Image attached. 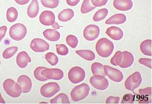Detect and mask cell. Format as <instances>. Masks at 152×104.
<instances>
[{"instance_id":"4dcf8cb0","label":"cell","mask_w":152,"mask_h":104,"mask_svg":"<svg viewBox=\"0 0 152 104\" xmlns=\"http://www.w3.org/2000/svg\"><path fill=\"white\" fill-rule=\"evenodd\" d=\"M18 51V48L16 46L8 48L5 49L2 53V57L4 59H9L13 57Z\"/></svg>"},{"instance_id":"7dc6e473","label":"cell","mask_w":152,"mask_h":104,"mask_svg":"<svg viewBox=\"0 0 152 104\" xmlns=\"http://www.w3.org/2000/svg\"><path fill=\"white\" fill-rule=\"evenodd\" d=\"M40 103H46V104H48V103H47V102H40Z\"/></svg>"},{"instance_id":"d590c367","label":"cell","mask_w":152,"mask_h":104,"mask_svg":"<svg viewBox=\"0 0 152 104\" xmlns=\"http://www.w3.org/2000/svg\"><path fill=\"white\" fill-rule=\"evenodd\" d=\"M67 44L73 49H75L78 44V40L74 35H69L66 38Z\"/></svg>"},{"instance_id":"1f68e13d","label":"cell","mask_w":152,"mask_h":104,"mask_svg":"<svg viewBox=\"0 0 152 104\" xmlns=\"http://www.w3.org/2000/svg\"><path fill=\"white\" fill-rule=\"evenodd\" d=\"M45 58L48 63L50 64L51 66H56L58 63V58L53 52L47 53L45 56Z\"/></svg>"},{"instance_id":"7a4b0ae2","label":"cell","mask_w":152,"mask_h":104,"mask_svg":"<svg viewBox=\"0 0 152 104\" xmlns=\"http://www.w3.org/2000/svg\"><path fill=\"white\" fill-rule=\"evenodd\" d=\"M90 88L86 83L77 86L71 92V97L74 102H79L86 98L89 95Z\"/></svg>"},{"instance_id":"8d00e7d4","label":"cell","mask_w":152,"mask_h":104,"mask_svg":"<svg viewBox=\"0 0 152 104\" xmlns=\"http://www.w3.org/2000/svg\"><path fill=\"white\" fill-rule=\"evenodd\" d=\"M56 52L61 56H66L69 53V50L66 45L63 44H56Z\"/></svg>"},{"instance_id":"74e56055","label":"cell","mask_w":152,"mask_h":104,"mask_svg":"<svg viewBox=\"0 0 152 104\" xmlns=\"http://www.w3.org/2000/svg\"><path fill=\"white\" fill-rule=\"evenodd\" d=\"M135 100L134 95L131 94H127L124 95L123 99L122 100L121 104H134Z\"/></svg>"},{"instance_id":"83f0119b","label":"cell","mask_w":152,"mask_h":104,"mask_svg":"<svg viewBox=\"0 0 152 104\" xmlns=\"http://www.w3.org/2000/svg\"><path fill=\"white\" fill-rule=\"evenodd\" d=\"M51 104H70L68 96L66 94L60 93L50 100Z\"/></svg>"},{"instance_id":"7402d4cb","label":"cell","mask_w":152,"mask_h":104,"mask_svg":"<svg viewBox=\"0 0 152 104\" xmlns=\"http://www.w3.org/2000/svg\"><path fill=\"white\" fill-rule=\"evenodd\" d=\"M39 10L38 0H32L27 9V14L31 18H35L38 15Z\"/></svg>"},{"instance_id":"2e32d148","label":"cell","mask_w":152,"mask_h":104,"mask_svg":"<svg viewBox=\"0 0 152 104\" xmlns=\"http://www.w3.org/2000/svg\"><path fill=\"white\" fill-rule=\"evenodd\" d=\"M113 6L118 11L126 12L132 8L133 2L132 0H114Z\"/></svg>"},{"instance_id":"6da1fadb","label":"cell","mask_w":152,"mask_h":104,"mask_svg":"<svg viewBox=\"0 0 152 104\" xmlns=\"http://www.w3.org/2000/svg\"><path fill=\"white\" fill-rule=\"evenodd\" d=\"M98 54L102 58L110 57L113 52L114 45L113 43L106 38L100 39L97 42L95 47Z\"/></svg>"},{"instance_id":"5bb4252c","label":"cell","mask_w":152,"mask_h":104,"mask_svg":"<svg viewBox=\"0 0 152 104\" xmlns=\"http://www.w3.org/2000/svg\"><path fill=\"white\" fill-rule=\"evenodd\" d=\"M55 15L53 12L45 11L42 12L39 16L40 23L44 26H53L55 23Z\"/></svg>"},{"instance_id":"5b68a950","label":"cell","mask_w":152,"mask_h":104,"mask_svg":"<svg viewBox=\"0 0 152 104\" xmlns=\"http://www.w3.org/2000/svg\"><path fill=\"white\" fill-rule=\"evenodd\" d=\"M86 75L85 71L79 66H75L72 68L68 74L69 81L74 84L82 82L86 78Z\"/></svg>"},{"instance_id":"60d3db41","label":"cell","mask_w":152,"mask_h":104,"mask_svg":"<svg viewBox=\"0 0 152 104\" xmlns=\"http://www.w3.org/2000/svg\"><path fill=\"white\" fill-rule=\"evenodd\" d=\"M120 98L118 97L110 96L107 98L106 101V104H118Z\"/></svg>"},{"instance_id":"ffe728a7","label":"cell","mask_w":152,"mask_h":104,"mask_svg":"<svg viewBox=\"0 0 152 104\" xmlns=\"http://www.w3.org/2000/svg\"><path fill=\"white\" fill-rule=\"evenodd\" d=\"M126 20L125 15L122 13L115 14L107 20L105 24L107 25H121L125 23Z\"/></svg>"},{"instance_id":"ee69618b","label":"cell","mask_w":152,"mask_h":104,"mask_svg":"<svg viewBox=\"0 0 152 104\" xmlns=\"http://www.w3.org/2000/svg\"><path fill=\"white\" fill-rule=\"evenodd\" d=\"M29 1L30 0H15V1L17 4L19 5H21L27 4H28Z\"/></svg>"},{"instance_id":"681fc988","label":"cell","mask_w":152,"mask_h":104,"mask_svg":"<svg viewBox=\"0 0 152 104\" xmlns=\"http://www.w3.org/2000/svg\"><path fill=\"white\" fill-rule=\"evenodd\" d=\"M0 43H1V42H0Z\"/></svg>"},{"instance_id":"e575fe53","label":"cell","mask_w":152,"mask_h":104,"mask_svg":"<svg viewBox=\"0 0 152 104\" xmlns=\"http://www.w3.org/2000/svg\"><path fill=\"white\" fill-rule=\"evenodd\" d=\"M41 2L46 8L55 9L58 6L59 0H41Z\"/></svg>"},{"instance_id":"9a60e30c","label":"cell","mask_w":152,"mask_h":104,"mask_svg":"<svg viewBox=\"0 0 152 104\" xmlns=\"http://www.w3.org/2000/svg\"><path fill=\"white\" fill-rule=\"evenodd\" d=\"M17 82L22 89V93H28L31 91L32 86V81L27 75H20L18 78Z\"/></svg>"},{"instance_id":"44dd1931","label":"cell","mask_w":152,"mask_h":104,"mask_svg":"<svg viewBox=\"0 0 152 104\" xmlns=\"http://www.w3.org/2000/svg\"><path fill=\"white\" fill-rule=\"evenodd\" d=\"M43 35L46 39L50 42H56L60 38V32L56 29H47L43 32Z\"/></svg>"},{"instance_id":"3957f363","label":"cell","mask_w":152,"mask_h":104,"mask_svg":"<svg viewBox=\"0 0 152 104\" xmlns=\"http://www.w3.org/2000/svg\"><path fill=\"white\" fill-rule=\"evenodd\" d=\"M3 88L5 92L11 97L17 98L21 95L22 89L18 83L11 79H7L3 83Z\"/></svg>"},{"instance_id":"484cf974","label":"cell","mask_w":152,"mask_h":104,"mask_svg":"<svg viewBox=\"0 0 152 104\" xmlns=\"http://www.w3.org/2000/svg\"><path fill=\"white\" fill-rule=\"evenodd\" d=\"M91 72L94 75H101L105 77L104 70V66L99 62H94L91 66Z\"/></svg>"},{"instance_id":"f546056e","label":"cell","mask_w":152,"mask_h":104,"mask_svg":"<svg viewBox=\"0 0 152 104\" xmlns=\"http://www.w3.org/2000/svg\"><path fill=\"white\" fill-rule=\"evenodd\" d=\"M109 11L106 8L102 9L97 11L93 17V20L95 22L101 21L105 19L107 16Z\"/></svg>"},{"instance_id":"8fae6325","label":"cell","mask_w":152,"mask_h":104,"mask_svg":"<svg viewBox=\"0 0 152 104\" xmlns=\"http://www.w3.org/2000/svg\"><path fill=\"white\" fill-rule=\"evenodd\" d=\"M41 74L48 80L56 81L61 80L64 76L63 71L58 68H46L42 71Z\"/></svg>"},{"instance_id":"603a6c76","label":"cell","mask_w":152,"mask_h":104,"mask_svg":"<svg viewBox=\"0 0 152 104\" xmlns=\"http://www.w3.org/2000/svg\"><path fill=\"white\" fill-rule=\"evenodd\" d=\"M75 13L73 10L71 9H64L58 15V19L59 21L66 22L70 21L74 17Z\"/></svg>"},{"instance_id":"52a82bcc","label":"cell","mask_w":152,"mask_h":104,"mask_svg":"<svg viewBox=\"0 0 152 104\" xmlns=\"http://www.w3.org/2000/svg\"><path fill=\"white\" fill-rule=\"evenodd\" d=\"M60 90V87L56 82H49L43 85L40 89V94L44 97L50 98Z\"/></svg>"},{"instance_id":"30bf717a","label":"cell","mask_w":152,"mask_h":104,"mask_svg":"<svg viewBox=\"0 0 152 104\" xmlns=\"http://www.w3.org/2000/svg\"><path fill=\"white\" fill-rule=\"evenodd\" d=\"M100 34L99 27L95 25L87 26L83 31V37L88 41H93L98 38Z\"/></svg>"},{"instance_id":"9c48e42d","label":"cell","mask_w":152,"mask_h":104,"mask_svg":"<svg viewBox=\"0 0 152 104\" xmlns=\"http://www.w3.org/2000/svg\"><path fill=\"white\" fill-rule=\"evenodd\" d=\"M104 70L106 75L114 82H120L124 78L123 74L121 71L110 66H104Z\"/></svg>"},{"instance_id":"bcb514c9","label":"cell","mask_w":152,"mask_h":104,"mask_svg":"<svg viewBox=\"0 0 152 104\" xmlns=\"http://www.w3.org/2000/svg\"><path fill=\"white\" fill-rule=\"evenodd\" d=\"M0 103H1V104H5L4 100V98H2V97H1V93H0Z\"/></svg>"},{"instance_id":"d4e9b609","label":"cell","mask_w":152,"mask_h":104,"mask_svg":"<svg viewBox=\"0 0 152 104\" xmlns=\"http://www.w3.org/2000/svg\"><path fill=\"white\" fill-rule=\"evenodd\" d=\"M75 53L80 57L88 61H94L95 58V53L90 50H79L76 51Z\"/></svg>"},{"instance_id":"4fadbf2b","label":"cell","mask_w":152,"mask_h":104,"mask_svg":"<svg viewBox=\"0 0 152 104\" xmlns=\"http://www.w3.org/2000/svg\"><path fill=\"white\" fill-rule=\"evenodd\" d=\"M137 100L139 104H152V88L148 87L139 90Z\"/></svg>"},{"instance_id":"4316f807","label":"cell","mask_w":152,"mask_h":104,"mask_svg":"<svg viewBox=\"0 0 152 104\" xmlns=\"http://www.w3.org/2000/svg\"><path fill=\"white\" fill-rule=\"evenodd\" d=\"M18 17V11L14 7H10L7 9L6 17L8 22L10 23L15 22Z\"/></svg>"},{"instance_id":"8992f818","label":"cell","mask_w":152,"mask_h":104,"mask_svg":"<svg viewBox=\"0 0 152 104\" xmlns=\"http://www.w3.org/2000/svg\"><path fill=\"white\" fill-rule=\"evenodd\" d=\"M142 82V78L140 73L135 72L128 77L125 82V86L126 89L133 91L140 86Z\"/></svg>"},{"instance_id":"d6986e66","label":"cell","mask_w":152,"mask_h":104,"mask_svg":"<svg viewBox=\"0 0 152 104\" xmlns=\"http://www.w3.org/2000/svg\"><path fill=\"white\" fill-rule=\"evenodd\" d=\"M123 58L119 67L122 68H127L130 67L134 62V57L132 53L128 51L122 52Z\"/></svg>"},{"instance_id":"d6a6232c","label":"cell","mask_w":152,"mask_h":104,"mask_svg":"<svg viewBox=\"0 0 152 104\" xmlns=\"http://www.w3.org/2000/svg\"><path fill=\"white\" fill-rule=\"evenodd\" d=\"M122 58V52L121 51H118L116 52L113 57L111 58L110 63L114 66H119L121 63Z\"/></svg>"},{"instance_id":"f1b7e54d","label":"cell","mask_w":152,"mask_h":104,"mask_svg":"<svg viewBox=\"0 0 152 104\" xmlns=\"http://www.w3.org/2000/svg\"><path fill=\"white\" fill-rule=\"evenodd\" d=\"M96 8L91 3V0H84L81 6V12L83 14H86Z\"/></svg>"},{"instance_id":"c3c4849f","label":"cell","mask_w":152,"mask_h":104,"mask_svg":"<svg viewBox=\"0 0 152 104\" xmlns=\"http://www.w3.org/2000/svg\"><path fill=\"white\" fill-rule=\"evenodd\" d=\"M1 60H0V66H1Z\"/></svg>"},{"instance_id":"277c9868","label":"cell","mask_w":152,"mask_h":104,"mask_svg":"<svg viewBox=\"0 0 152 104\" xmlns=\"http://www.w3.org/2000/svg\"><path fill=\"white\" fill-rule=\"evenodd\" d=\"M27 34V28L22 24H14L10 29V36L16 41H20L23 39Z\"/></svg>"},{"instance_id":"7bdbcfd3","label":"cell","mask_w":152,"mask_h":104,"mask_svg":"<svg viewBox=\"0 0 152 104\" xmlns=\"http://www.w3.org/2000/svg\"><path fill=\"white\" fill-rule=\"evenodd\" d=\"M80 0H66L67 4L70 6H75L79 3Z\"/></svg>"},{"instance_id":"b9f144b4","label":"cell","mask_w":152,"mask_h":104,"mask_svg":"<svg viewBox=\"0 0 152 104\" xmlns=\"http://www.w3.org/2000/svg\"><path fill=\"white\" fill-rule=\"evenodd\" d=\"M7 30V27L5 26L0 27V42L5 36Z\"/></svg>"},{"instance_id":"ba28073f","label":"cell","mask_w":152,"mask_h":104,"mask_svg":"<svg viewBox=\"0 0 152 104\" xmlns=\"http://www.w3.org/2000/svg\"><path fill=\"white\" fill-rule=\"evenodd\" d=\"M90 82L94 88L99 90H104L109 87L108 80L101 75H94L91 77Z\"/></svg>"},{"instance_id":"7c38bea8","label":"cell","mask_w":152,"mask_h":104,"mask_svg":"<svg viewBox=\"0 0 152 104\" xmlns=\"http://www.w3.org/2000/svg\"><path fill=\"white\" fill-rule=\"evenodd\" d=\"M31 49L37 53H42L49 50V44L46 41L40 38H35L32 40L31 43Z\"/></svg>"},{"instance_id":"ab89813d","label":"cell","mask_w":152,"mask_h":104,"mask_svg":"<svg viewBox=\"0 0 152 104\" xmlns=\"http://www.w3.org/2000/svg\"><path fill=\"white\" fill-rule=\"evenodd\" d=\"M109 0H91V3L96 7H102L107 4Z\"/></svg>"},{"instance_id":"f6af8a7d","label":"cell","mask_w":152,"mask_h":104,"mask_svg":"<svg viewBox=\"0 0 152 104\" xmlns=\"http://www.w3.org/2000/svg\"><path fill=\"white\" fill-rule=\"evenodd\" d=\"M52 27L54 28V29H56H56H59L60 28V27H60V26L58 24V23H56V22H55V24H54L53 26H52Z\"/></svg>"},{"instance_id":"ac0fdd59","label":"cell","mask_w":152,"mask_h":104,"mask_svg":"<svg viewBox=\"0 0 152 104\" xmlns=\"http://www.w3.org/2000/svg\"><path fill=\"white\" fill-rule=\"evenodd\" d=\"M31 62V59L26 51H21L18 54V55L17 56V64L20 68H25L27 67L28 63Z\"/></svg>"},{"instance_id":"cb8c5ba5","label":"cell","mask_w":152,"mask_h":104,"mask_svg":"<svg viewBox=\"0 0 152 104\" xmlns=\"http://www.w3.org/2000/svg\"><path fill=\"white\" fill-rule=\"evenodd\" d=\"M152 40H146L142 42L140 45V49L144 55L151 57L152 55Z\"/></svg>"},{"instance_id":"f35d334b","label":"cell","mask_w":152,"mask_h":104,"mask_svg":"<svg viewBox=\"0 0 152 104\" xmlns=\"http://www.w3.org/2000/svg\"><path fill=\"white\" fill-rule=\"evenodd\" d=\"M139 63L152 69V59L147 58H141L138 60Z\"/></svg>"},{"instance_id":"e0dca14e","label":"cell","mask_w":152,"mask_h":104,"mask_svg":"<svg viewBox=\"0 0 152 104\" xmlns=\"http://www.w3.org/2000/svg\"><path fill=\"white\" fill-rule=\"evenodd\" d=\"M106 33L112 39L115 40H121L124 35L122 30L117 27H110L107 29Z\"/></svg>"},{"instance_id":"836d02e7","label":"cell","mask_w":152,"mask_h":104,"mask_svg":"<svg viewBox=\"0 0 152 104\" xmlns=\"http://www.w3.org/2000/svg\"><path fill=\"white\" fill-rule=\"evenodd\" d=\"M46 68H47V67H43V66H39L36 68L35 70H34V75L37 80L40 82H45L48 80V79L45 77L41 74L42 71Z\"/></svg>"}]
</instances>
